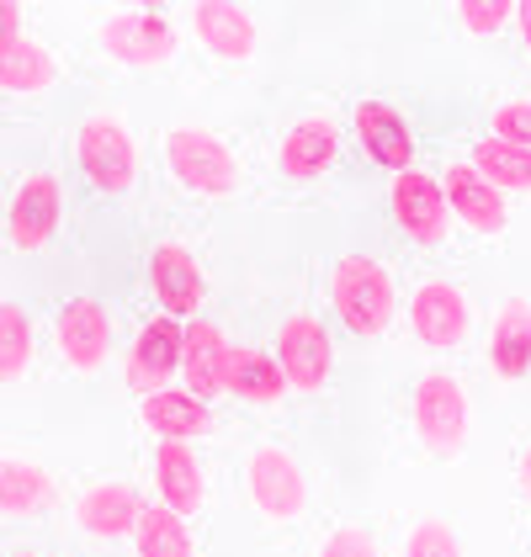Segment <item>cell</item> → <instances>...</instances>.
Segmentation results:
<instances>
[{"instance_id":"4dcf8cb0","label":"cell","mask_w":531,"mask_h":557,"mask_svg":"<svg viewBox=\"0 0 531 557\" xmlns=\"http://www.w3.org/2000/svg\"><path fill=\"white\" fill-rule=\"evenodd\" d=\"M494 138H510V144L531 149V96H516V101L494 107Z\"/></svg>"},{"instance_id":"7c38bea8","label":"cell","mask_w":531,"mask_h":557,"mask_svg":"<svg viewBox=\"0 0 531 557\" xmlns=\"http://www.w3.org/2000/svg\"><path fill=\"white\" fill-rule=\"evenodd\" d=\"M229 335H223L213 319H197V324H181V377L186 393H197L202 404H213L229 393Z\"/></svg>"},{"instance_id":"30bf717a","label":"cell","mask_w":531,"mask_h":557,"mask_svg":"<svg viewBox=\"0 0 531 557\" xmlns=\"http://www.w3.org/2000/svg\"><path fill=\"white\" fill-rule=\"evenodd\" d=\"M192 33L213 59H229V64H245L261 48V27L239 0H192Z\"/></svg>"},{"instance_id":"1f68e13d","label":"cell","mask_w":531,"mask_h":557,"mask_svg":"<svg viewBox=\"0 0 531 557\" xmlns=\"http://www.w3.org/2000/svg\"><path fill=\"white\" fill-rule=\"evenodd\" d=\"M313 557H383V553H378V542H372L361 525H341V531H330V536L319 542Z\"/></svg>"},{"instance_id":"836d02e7","label":"cell","mask_w":531,"mask_h":557,"mask_svg":"<svg viewBox=\"0 0 531 557\" xmlns=\"http://www.w3.org/2000/svg\"><path fill=\"white\" fill-rule=\"evenodd\" d=\"M516 33H521V44L531 48V0H516Z\"/></svg>"},{"instance_id":"3957f363","label":"cell","mask_w":531,"mask_h":557,"mask_svg":"<svg viewBox=\"0 0 531 557\" xmlns=\"http://www.w3.org/2000/svg\"><path fill=\"white\" fill-rule=\"evenodd\" d=\"M245 499L266 525H298L309 510V478L282 446H256L245 457Z\"/></svg>"},{"instance_id":"9c48e42d","label":"cell","mask_w":531,"mask_h":557,"mask_svg":"<svg viewBox=\"0 0 531 557\" xmlns=\"http://www.w3.org/2000/svg\"><path fill=\"white\" fill-rule=\"evenodd\" d=\"M53 345H59V356L90 377V372H101L107 367V356H112V324H107V308L90 298H75L59 308V319H53Z\"/></svg>"},{"instance_id":"f1b7e54d","label":"cell","mask_w":531,"mask_h":557,"mask_svg":"<svg viewBox=\"0 0 531 557\" xmlns=\"http://www.w3.org/2000/svg\"><path fill=\"white\" fill-rule=\"evenodd\" d=\"M398 557H462V542H457V531L446 520H415L404 531Z\"/></svg>"},{"instance_id":"484cf974","label":"cell","mask_w":531,"mask_h":557,"mask_svg":"<svg viewBox=\"0 0 531 557\" xmlns=\"http://www.w3.org/2000/svg\"><path fill=\"white\" fill-rule=\"evenodd\" d=\"M59 81V64H53V53L44 44H33V38H16V44L0 48V90H11V96H38Z\"/></svg>"},{"instance_id":"7402d4cb","label":"cell","mask_w":531,"mask_h":557,"mask_svg":"<svg viewBox=\"0 0 531 557\" xmlns=\"http://www.w3.org/2000/svg\"><path fill=\"white\" fill-rule=\"evenodd\" d=\"M138 420H144V430H155L160 441H197V435L213 430V409H208L197 393L160 387V393H144Z\"/></svg>"},{"instance_id":"44dd1931","label":"cell","mask_w":531,"mask_h":557,"mask_svg":"<svg viewBox=\"0 0 531 557\" xmlns=\"http://www.w3.org/2000/svg\"><path fill=\"white\" fill-rule=\"evenodd\" d=\"M489 367H494V377H505V383L531 377V302L527 298L499 302L494 330H489Z\"/></svg>"},{"instance_id":"52a82bcc","label":"cell","mask_w":531,"mask_h":557,"mask_svg":"<svg viewBox=\"0 0 531 557\" xmlns=\"http://www.w3.org/2000/svg\"><path fill=\"white\" fill-rule=\"evenodd\" d=\"M276 367H282L287 387H298V393H319V387L330 383V372H335V345H330V330H324L313 313H293V319H282V330H276Z\"/></svg>"},{"instance_id":"83f0119b","label":"cell","mask_w":531,"mask_h":557,"mask_svg":"<svg viewBox=\"0 0 531 557\" xmlns=\"http://www.w3.org/2000/svg\"><path fill=\"white\" fill-rule=\"evenodd\" d=\"M33 367V319L16 302H0V383L27 377Z\"/></svg>"},{"instance_id":"4fadbf2b","label":"cell","mask_w":531,"mask_h":557,"mask_svg":"<svg viewBox=\"0 0 531 557\" xmlns=\"http://www.w3.org/2000/svg\"><path fill=\"white\" fill-rule=\"evenodd\" d=\"M59 218H64V191L53 175H27L11 197V213H5V228H11V245L16 250H48L53 234H59Z\"/></svg>"},{"instance_id":"e0dca14e","label":"cell","mask_w":531,"mask_h":557,"mask_svg":"<svg viewBox=\"0 0 531 557\" xmlns=\"http://www.w3.org/2000/svg\"><path fill=\"white\" fill-rule=\"evenodd\" d=\"M356 138H361V149H367V160L372 165H383V171H409L415 165V133L404 123V112H398L394 101H361L356 107Z\"/></svg>"},{"instance_id":"d590c367","label":"cell","mask_w":531,"mask_h":557,"mask_svg":"<svg viewBox=\"0 0 531 557\" xmlns=\"http://www.w3.org/2000/svg\"><path fill=\"white\" fill-rule=\"evenodd\" d=\"M128 11H160V5H171V0H123Z\"/></svg>"},{"instance_id":"e575fe53","label":"cell","mask_w":531,"mask_h":557,"mask_svg":"<svg viewBox=\"0 0 531 557\" xmlns=\"http://www.w3.org/2000/svg\"><path fill=\"white\" fill-rule=\"evenodd\" d=\"M516 483L531 494V441H527V451H521V462H516Z\"/></svg>"},{"instance_id":"8fae6325","label":"cell","mask_w":531,"mask_h":557,"mask_svg":"<svg viewBox=\"0 0 531 557\" xmlns=\"http://www.w3.org/2000/svg\"><path fill=\"white\" fill-rule=\"evenodd\" d=\"M442 197H446V213L457 218L468 234H499L510 223V208H505V191H494L484 175L473 171L468 160H452L442 175Z\"/></svg>"},{"instance_id":"ffe728a7","label":"cell","mask_w":531,"mask_h":557,"mask_svg":"<svg viewBox=\"0 0 531 557\" xmlns=\"http://www.w3.org/2000/svg\"><path fill=\"white\" fill-rule=\"evenodd\" d=\"M335 160H341V128L330 117H304L282 138V171L293 181H319L335 171Z\"/></svg>"},{"instance_id":"5b68a950","label":"cell","mask_w":531,"mask_h":557,"mask_svg":"<svg viewBox=\"0 0 531 557\" xmlns=\"http://www.w3.org/2000/svg\"><path fill=\"white\" fill-rule=\"evenodd\" d=\"M75 160L101 197H123L138 181V138L118 117H90L86 128L75 133Z\"/></svg>"},{"instance_id":"ac0fdd59","label":"cell","mask_w":531,"mask_h":557,"mask_svg":"<svg viewBox=\"0 0 531 557\" xmlns=\"http://www.w3.org/2000/svg\"><path fill=\"white\" fill-rule=\"evenodd\" d=\"M149 287H155V298H160V313H171V319H192L202 298H208V282H202V265L186 256L181 245H160L155 256H149Z\"/></svg>"},{"instance_id":"8d00e7d4","label":"cell","mask_w":531,"mask_h":557,"mask_svg":"<svg viewBox=\"0 0 531 557\" xmlns=\"http://www.w3.org/2000/svg\"><path fill=\"white\" fill-rule=\"evenodd\" d=\"M11 557H44V553H11Z\"/></svg>"},{"instance_id":"cb8c5ba5","label":"cell","mask_w":531,"mask_h":557,"mask_svg":"<svg viewBox=\"0 0 531 557\" xmlns=\"http://www.w3.org/2000/svg\"><path fill=\"white\" fill-rule=\"evenodd\" d=\"M468 165L484 175L494 191H510V197L531 191V149L510 144V138H494V133H484V138L473 144V160H468Z\"/></svg>"},{"instance_id":"7a4b0ae2","label":"cell","mask_w":531,"mask_h":557,"mask_svg":"<svg viewBox=\"0 0 531 557\" xmlns=\"http://www.w3.org/2000/svg\"><path fill=\"white\" fill-rule=\"evenodd\" d=\"M415 435L431 457H462L468 435H473V393L452 372H425L415 383Z\"/></svg>"},{"instance_id":"ba28073f","label":"cell","mask_w":531,"mask_h":557,"mask_svg":"<svg viewBox=\"0 0 531 557\" xmlns=\"http://www.w3.org/2000/svg\"><path fill=\"white\" fill-rule=\"evenodd\" d=\"M409 330L425 350H457L473 335V302L452 282H420L409 298Z\"/></svg>"},{"instance_id":"2e32d148","label":"cell","mask_w":531,"mask_h":557,"mask_svg":"<svg viewBox=\"0 0 531 557\" xmlns=\"http://www.w3.org/2000/svg\"><path fill=\"white\" fill-rule=\"evenodd\" d=\"M123 372H128V387H138V393L171 387V377L181 372V324L171 313L144 319V330H138V341H133Z\"/></svg>"},{"instance_id":"4316f807","label":"cell","mask_w":531,"mask_h":557,"mask_svg":"<svg viewBox=\"0 0 531 557\" xmlns=\"http://www.w3.org/2000/svg\"><path fill=\"white\" fill-rule=\"evenodd\" d=\"M133 547H138V557H197L186 515L165 510V505H144L138 525H133Z\"/></svg>"},{"instance_id":"6da1fadb","label":"cell","mask_w":531,"mask_h":557,"mask_svg":"<svg viewBox=\"0 0 531 557\" xmlns=\"http://www.w3.org/2000/svg\"><path fill=\"white\" fill-rule=\"evenodd\" d=\"M330 302L341 313V324L372 341L394 324V308H398V293H394V271L383 260L372 256H346L335 271H330Z\"/></svg>"},{"instance_id":"603a6c76","label":"cell","mask_w":531,"mask_h":557,"mask_svg":"<svg viewBox=\"0 0 531 557\" xmlns=\"http://www.w3.org/2000/svg\"><path fill=\"white\" fill-rule=\"evenodd\" d=\"M229 393L245 398V404H256V409H271V404H282L287 377H282L276 356H266L256 345H234L229 350Z\"/></svg>"},{"instance_id":"277c9868","label":"cell","mask_w":531,"mask_h":557,"mask_svg":"<svg viewBox=\"0 0 531 557\" xmlns=\"http://www.w3.org/2000/svg\"><path fill=\"white\" fill-rule=\"evenodd\" d=\"M165 171L176 175L186 191H197V197H229V191L239 186V160H234V149L208 128L165 133Z\"/></svg>"},{"instance_id":"d4e9b609","label":"cell","mask_w":531,"mask_h":557,"mask_svg":"<svg viewBox=\"0 0 531 557\" xmlns=\"http://www.w3.org/2000/svg\"><path fill=\"white\" fill-rule=\"evenodd\" d=\"M53 505V472L27 457H0V515H38Z\"/></svg>"},{"instance_id":"9a60e30c","label":"cell","mask_w":531,"mask_h":557,"mask_svg":"<svg viewBox=\"0 0 531 557\" xmlns=\"http://www.w3.org/2000/svg\"><path fill=\"white\" fill-rule=\"evenodd\" d=\"M138 515H144V499L123 478H101V483H90L86 494L75 499V525L86 536H96V542H123V536H133Z\"/></svg>"},{"instance_id":"d6a6232c","label":"cell","mask_w":531,"mask_h":557,"mask_svg":"<svg viewBox=\"0 0 531 557\" xmlns=\"http://www.w3.org/2000/svg\"><path fill=\"white\" fill-rule=\"evenodd\" d=\"M22 38V0H0V48Z\"/></svg>"},{"instance_id":"8992f818","label":"cell","mask_w":531,"mask_h":557,"mask_svg":"<svg viewBox=\"0 0 531 557\" xmlns=\"http://www.w3.org/2000/svg\"><path fill=\"white\" fill-rule=\"evenodd\" d=\"M101 48L128 70H165L176 59L181 33L160 11H118L101 22Z\"/></svg>"},{"instance_id":"f546056e","label":"cell","mask_w":531,"mask_h":557,"mask_svg":"<svg viewBox=\"0 0 531 557\" xmlns=\"http://www.w3.org/2000/svg\"><path fill=\"white\" fill-rule=\"evenodd\" d=\"M510 11H516V0H457V22L473 38H494L510 22Z\"/></svg>"},{"instance_id":"5bb4252c","label":"cell","mask_w":531,"mask_h":557,"mask_svg":"<svg viewBox=\"0 0 531 557\" xmlns=\"http://www.w3.org/2000/svg\"><path fill=\"white\" fill-rule=\"evenodd\" d=\"M394 218L398 228L415 239V245H442L446 239V223H452V213H446V197H442V181L425 171H398L394 175Z\"/></svg>"},{"instance_id":"d6986e66","label":"cell","mask_w":531,"mask_h":557,"mask_svg":"<svg viewBox=\"0 0 531 557\" xmlns=\"http://www.w3.org/2000/svg\"><path fill=\"white\" fill-rule=\"evenodd\" d=\"M155 494H160L165 510L176 515H197L208 505V483H202L197 451L186 441H160V451H155Z\"/></svg>"}]
</instances>
